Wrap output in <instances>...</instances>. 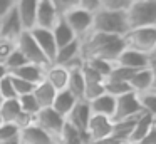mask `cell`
<instances>
[{"label": "cell", "mask_w": 156, "mask_h": 144, "mask_svg": "<svg viewBox=\"0 0 156 144\" xmlns=\"http://www.w3.org/2000/svg\"><path fill=\"white\" fill-rule=\"evenodd\" d=\"M81 55L82 59H102L112 62L118 59L121 50L124 49L122 37L106 35L99 32H89L81 40Z\"/></svg>", "instance_id": "obj_1"}, {"label": "cell", "mask_w": 156, "mask_h": 144, "mask_svg": "<svg viewBox=\"0 0 156 144\" xmlns=\"http://www.w3.org/2000/svg\"><path fill=\"white\" fill-rule=\"evenodd\" d=\"M128 30L129 29H128V20H126V12H112V10L99 9L98 12L92 13L91 32L122 37Z\"/></svg>", "instance_id": "obj_2"}, {"label": "cell", "mask_w": 156, "mask_h": 144, "mask_svg": "<svg viewBox=\"0 0 156 144\" xmlns=\"http://www.w3.org/2000/svg\"><path fill=\"white\" fill-rule=\"evenodd\" d=\"M128 29L156 25V0H133L126 10Z\"/></svg>", "instance_id": "obj_3"}, {"label": "cell", "mask_w": 156, "mask_h": 144, "mask_svg": "<svg viewBox=\"0 0 156 144\" xmlns=\"http://www.w3.org/2000/svg\"><path fill=\"white\" fill-rule=\"evenodd\" d=\"M122 42L128 49L151 55L153 52H156V25L129 29L122 35Z\"/></svg>", "instance_id": "obj_4"}, {"label": "cell", "mask_w": 156, "mask_h": 144, "mask_svg": "<svg viewBox=\"0 0 156 144\" xmlns=\"http://www.w3.org/2000/svg\"><path fill=\"white\" fill-rule=\"evenodd\" d=\"M62 20L67 23V27L72 30V33L76 35V39H79V40L91 32L92 13L82 10L81 7H76V9L66 12L64 15H62Z\"/></svg>", "instance_id": "obj_5"}, {"label": "cell", "mask_w": 156, "mask_h": 144, "mask_svg": "<svg viewBox=\"0 0 156 144\" xmlns=\"http://www.w3.org/2000/svg\"><path fill=\"white\" fill-rule=\"evenodd\" d=\"M15 47L20 50V54L27 59L29 64H35V65H42V67H47L51 64L47 62L45 55L42 54V50L39 49V45L35 44L34 37L29 30H24V32L19 35V39L15 40Z\"/></svg>", "instance_id": "obj_6"}, {"label": "cell", "mask_w": 156, "mask_h": 144, "mask_svg": "<svg viewBox=\"0 0 156 144\" xmlns=\"http://www.w3.org/2000/svg\"><path fill=\"white\" fill-rule=\"evenodd\" d=\"M34 124H37L41 129H44L47 134H51L55 141L57 137L61 136L62 129H64V124H66V119L62 116H59L52 107H44L41 109L37 114L34 116Z\"/></svg>", "instance_id": "obj_7"}, {"label": "cell", "mask_w": 156, "mask_h": 144, "mask_svg": "<svg viewBox=\"0 0 156 144\" xmlns=\"http://www.w3.org/2000/svg\"><path fill=\"white\" fill-rule=\"evenodd\" d=\"M141 112H143V107H141V104H139L138 94L128 92V94H124V96L116 97V109H114L112 122H114V121L129 119V117H134Z\"/></svg>", "instance_id": "obj_8"}, {"label": "cell", "mask_w": 156, "mask_h": 144, "mask_svg": "<svg viewBox=\"0 0 156 144\" xmlns=\"http://www.w3.org/2000/svg\"><path fill=\"white\" fill-rule=\"evenodd\" d=\"M22 32H24V27H22L19 13L14 7L10 12L5 13V15L0 19V39L9 40V42H15Z\"/></svg>", "instance_id": "obj_9"}, {"label": "cell", "mask_w": 156, "mask_h": 144, "mask_svg": "<svg viewBox=\"0 0 156 144\" xmlns=\"http://www.w3.org/2000/svg\"><path fill=\"white\" fill-rule=\"evenodd\" d=\"M29 32L32 33L35 44H37L39 49L42 50V54L45 55L47 62L52 64V62H54V59H55V52H57V45H55L52 30L41 29V27H34V29H30Z\"/></svg>", "instance_id": "obj_10"}, {"label": "cell", "mask_w": 156, "mask_h": 144, "mask_svg": "<svg viewBox=\"0 0 156 144\" xmlns=\"http://www.w3.org/2000/svg\"><path fill=\"white\" fill-rule=\"evenodd\" d=\"M91 109H89L87 100H77L74 104V107L71 109V112L66 117V122L69 126H72L74 129H77L79 132H86L87 129V122L91 119Z\"/></svg>", "instance_id": "obj_11"}, {"label": "cell", "mask_w": 156, "mask_h": 144, "mask_svg": "<svg viewBox=\"0 0 156 144\" xmlns=\"http://www.w3.org/2000/svg\"><path fill=\"white\" fill-rule=\"evenodd\" d=\"M59 19H61V15H59L57 10L54 9L51 0H39L37 2V12H35V27L52 30Z\"/></svg>", "instance_id": "obj_12"}, {"label": "cell", "mask_w": 156, "mask_h": 144, "mask_svg": "<svg viewBox=\"0 0 156 144\" xmlns=\"http://www.w3.org/2000/svg\"><path fill=\"white\" fill-rule=\"evenodd\" d=\"M111 134H112V119L92 114L87 122V129H86L87 139L98 141V139H102V137H109Z\"/></svg>", "instance_id": "obj_13"}, {"label": "cell", "mask_w": 156, "mask_h": 144, "mask_svg": "<svg viewBox=\"0 0 156 144\" xmlns=\"http://www.w3.org/2000/svg\"><path fill=\"white\" fill-rule=\"evenodd\" d=\"M19 139H20L22 144H57V141L51 134H47L44 129H41L34 122L22 127L20 134H19Z\"/></svg>", "instance_id": "obj_14"}, {"label": "cell", "mask_w": 156, "mask_h": 144, "mask_svg": "<svg viewBox=\"0 0 156 144\" xmlns=\"http://www.w3.org/2000/svg\"><path fill=\"white\" fill-rule=\"evenodd\" d=\"M148 59H149V55H146V54L136 52V50L124 47L121 50V54L118 55V59L114 60V64L126 67V69H131V70H141L148 67Z\"/></svg>", "instance_id": "obj_15"}, {"label": "cell", "mask_w": 156, "mask_h": 144, "mask_svg": "<svg viewBox=\"0 0 156 144\" xmlns=\"http://www.w3.org/2000/svg\"><path fill=\"white\" fill-rule=\"evenodd\" d=\"M39 0H15V10L22 22L24 30H30L35 27V12Z\"/></svg>", "instance_id": "obj_16"}, {"label": "cell", "mask_w": 156, "mask_h": 144, "mask_svg": "<svg viewBox=\"0 0 156 144\" xmlns=\"http://www.w3.org/2000/svg\"><path fill=\"white\" fill-rule=\"evenodd\" d=\"M89 109H91V114L112 119L114 117V109H116V97L104 92L99 97H96V99L89 100Z\"/></svg>", "instance_id": "obj_17"}, {"label": "cell", "mask_w": 156, "mask_h": 144, "mask_svg": "<svg viewBox=\"0 0 156 144\" xmlns=\"http://www.w3.org/2000/svg\"><path fill=\"white\" fill-rule=\"evenodd\" d=\"M67 79H69V70L64 69L62 65H55V64H51V65L45 67L44 72V80L49 82L55 90H64L67 87Z\"/></svg>", "instance_id": "obj_18"}, {"label": "cell", "mask_w": 156, "mask_h": 144, "mask_svg": "<svg viewBox=\"0 0 156 144\" xmlns=\"http://www.w3.org/2000/svg\"><path fill=\"white\" fill-rule=\"evenodd\" d=\"M44 72H45V67L42 65H35V64H25V65L15 69L14 72H10V76H15L19 79H24L27 82L37 86L39 82L44 80Z\"/></svg>", "instance_id": "obj_19"}, {"label": "cell", "mask_w": 156, "mask_h": 144, "mask_svg": "<svg viewBox=\"0 0 156 144\" xmlns=\"http://www.w3.org/2000/svg\"><path fill=\"white\" fill-rule=\"evenodd\" d=\"M76 102H77V99H76V97L72 96L69 90L64 89V90H59V92L55 94L54 102H52L51 107L59 114V116H62L66 119V117H67V114L71 112V109L74 107Z\"/></svg>", "instance_id": "obj_20"}, {"label": "cell", "mask_w": 156, "mask_h": 144, "mask_svg": "<svg viewBox=\"0 0 156 144\" xmlns=\"http://www.w3.org/2000/svg\"><path fill=\"white\" fill-rule=\"evenodd\" d=\"M32 94H34L35 100L39 102L41 109H44V107H51V106H52V102H54V97H55V94H57V90H55L49 82L42 80V82H39L37 86L34 87Z\"/></svg>", "instance_id": "obj_21"}, {"label": "cell", "mask_w": 156, "mask_h": 144, "mask_svg": "<svg viewBox=\"0 0 156 144\" xmlns=\"http://www.w3.org/2000/svg\"><path fill=\"white\" fill-rule=\"evenodd\" d=\"M156 122V119L149 114L143 112L141 116L136 119V124L133 127V132H131V137L129 141H134V142H141L143 139L146 137V134L149 132V129L153 127V124Z\"/></svg>", "instance_id": "obj_22"}, {"label": "cell", "mask_w": 156, "mask_h": 144, "mask_svg": "<svg viewBox=\"0 0 156 144\" xmlns=\"http://www.w3.org/2000/svg\"><path fill=\"white\" fill-rule=\"evenodd\" d=\"M129 87L134 94H143L146 90H151V76H149L148 67L141 70H136L129 79Z\"/></svg>", "instance_id": "obj_23"}, {"label": "cell", "mask_w": 156, "mask_h": 144, "mask_svg": "<svg viewBox=\"0 0 156 144\" xmlns=\"http://www.w3.org/2000/svg\"><path fill=\"white\" fill-rule=\"evenodd\" d=\"M52 35H54V40H55L57 49H61V47L71 44L72 40H76V35L72 33V30L67 27V23L62 20V17L57 20V23H55L54 29H52Z\"/></svg>", "instance_id": "obj_24"}, {"label": "cell", "mask_w": 156, "mask_h": 144, "mask_svg": "<svg viewBox=\"0 0 156 144\" xmlns=\"http://www.w3.org/2000/svg\"><path fill=\"white\" fill-rule=\"evenodd\" d=\"M89 139L86 136V132H79L77 129H74L72 126H69L67 122L64 124L61 136L57 137V144H87Z\"/></svg>", "instance_id": "obj_25"}, {"label": "cell", "mask_w": 156, "mask_h": 144, "mask_svg": "<svg viewBox=\"0 0 156 144\" xmlns=\"http://www.w3.org/2000/svg\"><path fill=\"white\" fill-rule=\"evenodd\" d=\"M66 90H69L77 100H84V79H82L81 69L69 70V79H67Z\"/></svg>", "instance_id": "obj_26"}, {"label": "cell", "mask_w": 156, "mask_h": 144, "mask_svg": "<svg viewBox=\"0 0 156 144\" xmlns=\"http://www.w3.org/2000/svg\"><path fill=\"white\" fill-rule=\"evenodd\" d=\"M22 111L20 106H19V100L17 99H9L4 100L2 106H0V117L4 122H17V119L20 117Z\"/></svg>", "instance_id": "obj_27"}, {"label": "cell", "mask_w": 156, "mask_h": 144, "mask_svg": "<svg viewBox=\"0 0 156 144\" xmlns=\"http://www.w3.org/2000/svg\"><path fill=\"white\" fill-rule=\"evenodd\" d=\"M17 100H19V106H20V111L25 116H30L32 119H34V116L41 111V106H39V102L35 100L34 94L20 96V97H17Z\"/></svg>", "instance_id": "obj_28"}, {"label": "cell", "mask_w": 156, "mask_h": 144, "mask_svg": "<svg viewBox=\"0 0 156 144\" xmlns=\"http://www.w3.org/2000/svg\"><path fill=\"white\" fill-rule=\"evenodd\" d=\"M138 99L143 111L156 119V90H146L143 94H138Z\"/></svg>", "instance_id": "obj_29"}, {"label": "cell", "mask_w": 156, "mask_h": 144, "mask_svg": "<svg viewBox=\"0 0 156 144\" xmlns=\"http://www.w3.org/2000/svg\"><path fill=\"white\" fill-rule=\"evenodd\" d=\"M104 92L112 96V97H119V96H124L128 92H133V90H131L128 82H118V80L104 79Z\"/></svg>", "instance_id": "obj_30"}, {"label": "cell", "mask_w": 156, "mask_h": 144, "mask_svg": "<svg viewBox=\"0 0 156 144\" xmlns=\"http://www.w3.org/2000/svg\"><path fill=\"white\" fill-rule=\"evenodd\" d=\"M25 64H29L27 59H25V57L20 54V50L15 47V49L10 52V55L7 57V60L4 62V65H5V69H7V72L10 74V72H14L15 69H19V67L25 65Z\"/></svg>", "instance_id": "obj_31"}, {"label": "cell", "mask_w": 156, "mask_h": 144, "mask_svg": "<svg viewBox=\"0 0 156 144\" xmlns=\"http://www.w3.org/2000/svg\"><path fill=\"white\" fill-rule=\"evenodd\" d=\"M84 64L89 65L92 70H96L102 79H106L112 69V62H108V60H102V59H86Z\"/></svg>", "instance_id": "obj_32"}, {"label": "cell", "mask_w": 156, "mask_h": 144, "mask_svg": "<svg viewBox=\"0 0 156 144\" xmlns=\"http://www.w3.org/2000/svg\"><path fill=\"white\" fill-rule=\"evenodd\" d=\"M134 72L136 70H131V69H126V67L112 64V69H111V72H109V76L106 77V79L108 80H118V82H129V79H131V76Z\"/></svg>", "instance_id": "obj_33"}, {"label": "cell", "mask_w": 156, "mask_h": 144, "mask_svg": "<svg viewBox=\"0 0 156 144\" xmlns=\"http://www.w3.org/2000/svg\"><path fill=\"white\" fill-rule=\"evenodd\" d=\"M20 129H19L17 124L14 122H2L0 124V142H7V141L17 139Z\"/></svg>", "instance_id": "obj_34"}, {"label": "cell", "mask_w": 156, "mask_h": 144, "mask_svg": "<svg viewBox=\"0 0 156 144\" xmlns=\"http://www.w3.org/2000/svg\"><path fill=\"white\" fill-rule=\"evenodd\" d=\"M0 96H2V99H4V100L17 99V94H15V89H14V84H12L10 74H7L5 77L0 79Z\"/></svg>", "instance_id": "obj_35"}, {"label": "cell", "mask_w": 156, "mask_h": 144, "mask_svg": "<svg viewBox=\"0 0 156 144\" xmlns=\"http://www.w3.org/2000/svg\"><path fill=\"white\" fill-rule=\"evenodd\" d=\"M131 5V0H101V9L112 12H126Z\"/></svg>", "instance_id": "obj_36"}, {"label": "cell", "mask_w": 156, "mask_h": 144, "mask_svg": "<svg viewBox=\"0 0 156 144\" xmlns=\"http://www.w3.org/2000/svg\"><path fill=\"white\" fill-rule=\"evenodd\" d=\"M10 77H12V84H14L17 97L25 96V94H32V90H34V87H35L34 84L27 82V80H24V79H19V77H15V76H10Z\"/></svg>", "instance_id": "obj_37"}, {"label": "cell", "mask_w": 156, "mask_h": 144, "mask_svg": "<svg viewBox=\"0 0 156 144\" xmlns=\"http://www.w3.org/2000/svg\"><path fill=\"white\" fill-rule=\"evenodd\" d=\"M51 3L54 5V9L57 10L59 15L62 17L66 12L76 9V7L79 5V0H51Z\"/></svg>", "instance_id": "obj_38"}, {"label": "cell", "mask_w": 156, "mask_h": 144, "mask_svg": "<svg viewBox=\"0 0 156 144\" xmlns=\"http://www.w3.org/2000/svg\"><path fill=\"white\" fill-rule=\"evenodd\" d=\"M15 49V42H9V40L0 39V64H4L10 52Z\"/></svg>", "instance_id": "obj_39"}, {"label": "cell", "mask_w": 156, "mask_h": 144, "mask_svg": "<svg viewBox=\"0 0 156 144\" xmlns=\"http://www.w3.org/2000/svg\"><path fill=\"white\" fill-rule=\"evenodd\" d=\"M77 7H81L82 10H86L89 13H94L101 9V0H79Z\"/></svg>", "instance_id": "obj_40"}, {"label": "cell", "mask_w": 156, "mask_h": 144, "mask_svg": "<svg viewBox=\"0 0 156 144\" xmlns=\"http://www.w3.org/2000/svg\"><path fill=\"white\" fill-rule=\"evenodd\" d=\"M148 70L151 76V90H156V52H153L148 59Z\"/></svg>", "instance_id": "obj_41"}, {"label": "cell", "mask_w": 156, "mask_h": 144, "mask_svg": "<svg viewBox=\"0 0 156 144\" xmlns=\"http://www.w3.org/2000/svg\"><path fill=\"white\" fill-rule=\"evenodd\" d=\"M15 7V0H0V19Z\"/></svg>", "instance_id": "obj_42"}, {"label": "cell", "mask_w": 156, "mask_h": 144, "mask_svg": "<svg viewBox=\"0 0 156 144\" xmlns=\"http://www.w3.org/2000/svg\"><path fill=\"white\" fill-rule=\"evenodd\" d=\"M141 144H156V122L153 124V127L146 134V137L141 141Z\"/></svg>", "instance_id": "obj_43"}, {"label": "cell", "mask_w": 156, "mask_h": 144, "mask_svg": "<svg viewBox=\"0 0 156 144\" xmlns=\"http://www.w3.org/2000/svg\"><path fill=\"white\" fill-rule=\"evenodd\" d=\"M87 144H122V141L116 139L114 136H109V137H102V139H98V141H89Z\"/></svg>", "instance_id": "obj_44"}, {"label": "cell", "mask_w": 156, "mask_h": 144, "mask_svg": "<svg viewBox=\"0 0 156 144\" xmlns=\"http://www.w3.org/2000/svg\"><path fill=\"white\" fill-rule=\"evenodd\" d=\"M7 69H5V65H4V64H0V79H2V77H5V76H7Z\"/></svg>", "instance_id": "obj_45"}, {"label": "cell", "mask_w": 156, "mask_h": 144, "mask_svg": "<svg viewBox=\"0 0 156 144\" xmlns=\"http://www.w3.org/2000/svg\"><path fill=\"white\" fill-rule=\"evenodd\" d=\"M0 144H22V142H20V139H19V137H17V139L7 141V142H0Z\"/></svg>", "instance_id": "obj_46"}, {"label": "cell", "mask_w": 156, "mask_h": 144, "mask_svg": "<svg viewBox=\"0 0 156 144\" xmlns=\"http://www.w3.org/2000/svg\"><path fill=\"white\" fill-rule=\"evenodd\" d=\"M122 144H141V142H134V141H126V142H122Z\"/></svg>", "instance_id": "obj_47"}, {"label": "cell", "mask_w": 156, "mask_h": 144, "mask_svg": "<svg viewBox=\"0 0 156 144\" xmlns=\"http://www.w3.org/2000/svg\"><path fill=\"white\" fill-rule=\"evenodd\" d=\"M2 102H4V99H2V96H0V106H2Z\"/></svg>", "instance_id": "obj_48"}, {"label": "cell", "mask_w": 156, "mask_h": 144, "mask_svg": "<svg viewBox=\"0 0 156 144\" xmlns=\"http://www.w3.org/2000/svg\"><path fill=\"white\" fill-rule=\"evenodd\" d=\"M2 122H4V121H2V117H0V124H2Z\"/></svg>", "instance_id": "obj_49"}, {"label": "cell", "mask_w": 156, "mask_h": 144, "mask_svg": "<svg viewBox=\"0 0 156 144\" xmlns=\"http://www.w3.org/2000/svg\"><path fill=\"white\" fill-rule=\"evenodd\" d=\"M131 2H133V0H131Z\"/></svg>", "instance_id": "obj_50"}]
</instances>
